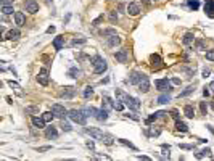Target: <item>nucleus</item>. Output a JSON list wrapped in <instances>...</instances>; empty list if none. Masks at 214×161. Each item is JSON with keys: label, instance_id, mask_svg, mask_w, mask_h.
<instances>
[{"label": "nucleus", "instance_id": "44", "mask_svg": "<svg viewBox=\"0 0 214 161\" xmlns=\"http://www.w3.org/2000/svg\"><path fill=\"white\" fill-rule=\"evenodd\" d=\"M113 34H116V31H114V29H106V31H101V36L103 37H105V36H113Z\"/></svg>", "mask_w": 214, "mask_h": 161}, {"label": "nucleus", "instance_id": "55", "mask_svg": "<svg viewBox=\"0 0 214 161\" xmlns=\"http://www.w3.org/2000/svg\"><path fill=\"white\" fill-rule=\"evenodd\" d=\"M171 82H172L174 85H179V84H180V79H177V77H174V79H171Z\"/></svg>", "mask_w": 214, "mask_h": 161}, {"label": "nucleus", "instance_id": "35", "mask_svg": "<svg viewBox=\"0 0 214 161\" xmlns=\"http://www.w3.org/2000/svg\"><path fill=\"white\" fill-rule=\"evenodd\" d=\"M93 93V87H90V85H87L84 89V99H89V97H92Z\"/></svg>", "mask_w": 214, "mask_h": 161}, {"label": "nucleus", "instance_id": "9", "mask_svg": "<svg viewBox=\"0 0 214 161\" xmlns=\"http://www.w3.org/2000/svg\"><path fill=\"white\" fill-rule=\"evenodd\" d=\"M114 58H116V61H119V63H126V61H127V58H129L127 50H126V49L118 50V52L114 53Z\"/></svg>", "mask_w": 214, "mask_h": 161}, {"label": "nucleus", "instance_id": "22", "mask_svg": "<svg viewBox=\"0 0 214 161\" xmlns=\"http://www.w3.org/2000/svg\"><path fill=\"white\" fill-rule=\"evenodd\" d=\"M15 23L18 26H24V15L21 11H15Z\"/></svg>", "mask_w": 214, "mask_h": 161}, {"label": "nucleus", "instance_id": "56", "mask_svg": "<svg viewBox=\"0 0 214 161\" xmlns=\"http://www.w3.org/2000/svg\"><path fill=\"white\" fill-rule=\"evenodd\" d=\"M87 147H89L90 150H93V147H95V145H93V142H92V140H89V142H87Z\"/></svg>", "mask_w": 214, "mask_h": 161}, {"label": "nucleus", "instance_id": "58", "mask_svg": "<svg viewBox=\"0 0 214 161\" xmlns=\"http://www.w3.org/2000/svg\"><path fill=\"white\" fill-rule=\"evenodd\" d=\"M209 87H204V90H203V95L204 97H209V90H208Z\"/></svg>", "mask_w": 214, "mask_h": 161}, {"label": "nucleus", "instance_id": "46", "mask_svg": "<svg viewBox=\"0 0 214 161\" xmlns=\"http://www.w3.org/2000/svg\"><path fill=\"white\" fill-rule=\"evenodd\" d=\"M61 129H63V131H65V132H69V131H71V129H73V127H71V126H69L68 123H65V121H63V123H61Z\"/></svg>", "mask_w": 214, "mask_h": 161}, {"label": "nucleus", "instance_id": "2", "mask_svg": "<svg viewBox=\"0 0 214 161\" xmlns=\"http://www.w3.org/2000/svg\"><path fill=\"white\" fill-rule=\"evenodd\" d=\"M92 66H93V71L97 73V74H103L106 71V68H108V63H106L105 58H101V57H93L92 58Z\"/></svg>", "mask_w": 214, "mask_h": 161}, {"label": "nucleus", "instance_id": "7", "mask_svg": "<svg viewBox=\"0 0 214 161\" xmlns=\"http://www.w3.org/2000/svg\"><path fill=\"white\" fill-rule=\"evenodd\" d=\"M92 115L97 118L98 121H106V119H108V110H105V108L95 110V108H92Z\"/></svg>", "mask_w": 214, "mask_h": 161}, {"label": "nucleus", "instance_id": "60", "mask_svg": "<svg viewBox=\"0 0 214 161\" xmlns=\"http://www.w3.org/2000/svg\"><path fill=\"white\" fill-rule=\"evenodd\" d=\"M209 89H211V92H214V81L211 82V84H209Z\"/></svg>", "mask_w": 214, "mask_h": 161}, {"label": "nucleus", "instance_id": "16", "mask_svg": "<svg viewBox=\"0 0 214 161\" xmlns=\"http://www.w3.org/2000/svg\"><path fill=\"white\" fill-rule=\"evenodd\" d=\"M19 36H21V32H19L18 29H11V31H8V32H5V29H3L2 39L3 40H5V39H18Z\"/></svg>", "mask_w": 214, "mask_h": 161}, {"label": "nucleus", "instance_id": "29", "mask_svg": "<svg viewBox=\"0 0 214 161\" xmlns=\"http://www.w3.org/2000/svg\"><path fill=\"white\" fill-rule=\"evenodd\" d=\"M85 42H87V39H85V37H76V39H73V40H71V45L76 47V45H82V44H85Z\"/></svg>", "mask_w": 214, "mask_h": 161}, {"label": "nucleus", "instance_id": "52", "mask_svg": "<svg viewBox=\"0 0 214 161\" xmlns=\"http://www.w3.org/2000/svg\"><path fill=\"white\" fill-rule=\"evenodd\" d=\"M2 5H13V0H2Z\"/></svg>", "mask_w": 214, "mask_h": 161}, {"label": "nucleus", "instance_id": "8", "mask_svg": "<svg viewBox=\"0 0 214 161\" xmlns=\"http://www.w3.org/2000/svg\"><path fill=\"white\" fill-rule=\"evenodd\" d=\"M24 8L26 11H29V13H37L39 11V3L34 2V0H27V2H24Z\"/></svg>", "mask_w": 214, "mask_h": 161}, {"label": "nucleus", "instance_id": "50", "mask_svg": "<svg viewBox=\"0 0 214 161\" xmlns=\"http://www.w3.org/2000/svg\"><path fill=\"white\" fill-rule=\"evenodd\" d=\"M101 19H103V15H101V16H98L97 19H93V23H92V26H98V23H100V21H101Z\"/></svg>", "mask_w": 214, "mask_h": 161}, {"label": "nucleus", "instance_id": "4", "mask_svg": "<svg viewBox=\"0 0 214 161\" xmlns=\"http://www.w3.org/2000/svg\"><path fill=\"white\" fill-rule=\"evenodd\" d=\"M154 85H156V89L161 90V92H171L172 90V82L168 81V79H158L154 82Z\"/></svg>", "mask_w": 214, "mask_h": 161}, {"label": "nucleus", "instance_id": "43", "mask_svg": "<svg viewBox=\"0 0 214 161\" xmlns=\"http://www.w3.org/2000/svg\"><path fill=\"white\" fill-rule=\"evenodd\" d=\"M196 50H200V52H203L204 50V40H196Z\"/></svg>", "mask_w": 214, "mask_h": 161}, {"label": "nucleus", "instance_id": "30", "mask_svg": "<svg viewBox=\"0 0 214 161\" xmlns=\"http://www.w3.org/2000/svg\"><path fill=\"white\" fill-rule=\"evenodd\" d=\"M42 118H43V121H45V123H50V121L55 118V113H53V111H47V113H43V115H42Z\"/></svg>", "mask_w": 214, "mask_h": 161}, {"label": "nucleus", "instance_id": "10", "mask_svg": "<svg viewBox=\"0 0 214 161\" xmlns=\"http://www.w3.org/2000/svg\"><path fill=\"white\" fill-rule=\"evenodd\" d=\"M204 13L209 18H214V0H204Z\"/></svg>", "mask_w": 214, "mask_h": 161}, {"label": "nucleus", "instance_id": "41", "mask_svg": "<svg viewBox=\"0 0 214 161\" xmlns=\"http://www.w3.org/2000/svg\"><path fill=\"white\" fill-rule=\"evenodd\" d=\"M200 110H201V115H206V113H208V105H206V101H201L200 103Z\"/></svg>", "mask_w": 214, "mask_h": 161}, {"label": "nucleus", "instance_id": "57", "mask_svg": "<svg viewBox=\"0 0 214 161\" xmlns=\"http://www.w3.org/2000/svg\"><path fill=\"white\" fill-rule=\"evenodd\" d=\"M47 32H49V34H53V32H55V26H50L49 29H47Z\"/></svg>", "mask_w": 214, "mask_h": 161}, {"label": "nucleus", "instance_id": "23", "mask_svg": "<svg viewBox=\"0 0 214 161\" xmlns=\"http://www.w3.org/2000/svg\"><path fill=\"white\" fill-rule=\"evenodd\" d=\"M32 124L35 126V127H39V129H43V127H45V121H43V118L32 116Z\"/></svg>", "mask_w": 214, "mask_h": 161}, {"label": "nucleus", "instance_id": "34", "mask_svg": "<svg viewBox=\"0 0 214 161\" xmlns=\"http://www.w3.org/2000/svg\"><path fill=\"white\" fill-rule=\"evenodd\" d=\"M187 3H188V7L192 10H198V8H200V0H188Z\"/></svg>", "mask_w": 214, "mask_h": 161}, {"label": "nucleus", "instance_id": "24", "mask_svg": "<svg viewBox=\"0 0 214 161\" xmlns=\"http://www.w3.org/2000/svg\"><path fill=\"white\" fill-rule=\"evenodd\" d=\"M193 40H195V36H193V32H187L182 39V42H184V45H190L193 44Z\"/></svg>", "mask_w": 214, "mask_h": 161}, {"label": "nucleus", "instance_id": "42", "mask_svg": "<svg viewBox=\"0 0 214 161\" xmlns=\"http://www.w3.org/2000/svg\"><path fill=\"white\" fill-rule=\"evenodd\" d=\"M161 134V129L160 127H151V131H150V135H154V137H158Z\"/></svg>", "mask_w": 214, "mask_h": 161}, {"label": "nucleus", "instance_id": "39", "mask_svg": "<svg viewBox=\"0 0 214 161\" xmlns=\"http://www.w3.org/2000/svg\"><path fill=\"white\" fill-rule=\"evenodd\" d=\"M26 113H29V115L39 113V107H26Z\"/></svg>", "mask_w": 214, "mask_h": 161}, {"label": "nucleus", "instance_id": "11", "mask_svg": "<svg viewBox=\"0 0 214 161\" xmlns=\"http://www.w3.org/2000/svg\"><path fill=\"white\" fill-rule=\"evenodd\" d=\"M143 77H146L145 74H142V73H138V71H134V73H130V76H129V82H130V84H138Z\"/></svg>", "mask_w": 214, "mask_h": 161}, {"label": "nucleus", "instance_id": "53", "mask_svg": "<svg viewBox=\"0 0 214 161\" xmlns=\"http://www.w3.org/2000/svg\"><path fill=\"white\" fill-rule=\"evenodd\" d=\"M171 115H172V118H176V121L179 119V115H177V110H172V111H171Z\"/></svg>", "mask_w": 214, "mask_h": 161}, {"label": "nucleus", "instance_id": "31", "mask_svg": "<svg viewBox=\"0 0 214 161\" xmlns=\"http://www.w3.org/2000/svg\"><path fill=\"white\" fill-rule=\"evenodd\" d=\"M113 137L111 135H108V134H103V137H101V142L105 143V145H113Z\"/></svg>", "mask_w": 214, "mask_h": 161}, {"label": "nucleus", "instance_id": "47", "mask_svg": "<svg viewBox=\"0 0 214 161\" xmlns=\"http://www.w3.org/2000/svg\"><path fill=\"white\" fill-rule=\"evenodd\" d=\"M206 58H208L209 61H214V50H208V52H206Z\"/></svg>", "mask_w": 214, "mask_h": 161}, {"label": "nucleus", "instance_id": "1", "mask_svg": "<svg viewBox=\"0 0 214 161\" xmlns=\"http://www.w3.org/2000/svg\"><path fill=\"white\" fill-rule=\"evenodd\" d=\"M116 99L121 100L122 103L126 105V107H129L130 110H134V111H137L138 108H140V101H138L137 99H134V97L127 95V93H124L122 90L116 89Z\"/></svg>", "mask_w": 214, "mask_h": 161}, {"label": "nucleus", "instance_id": "59", "mask_svg": "<svg viewBox=\"0 0 214 161\" xmlns=\"http://www.w3.org/2000/svg\"><path fill=\"white\" fill-rule=\"evenodd\" d=\"M137 158H138V160H145V161H148V160H150L148 156H142V155H140V156H137Z\"/></svg>", "mask_w": 214, "mask_h": 161}, {"label": "nucleus", "instance_id": "17", "mask_svg": "<svg viewBox=\"0 0 214 161\" xmlns=\"http://www.w3.org/2000/svg\"><path fill=\"white\" fill-rule=\"evenodd\" d=\"M138 90H140L142 93L148 92L150 90V82H148V77H143L140 82H138Z\"/></svg>", "mask_w": 214, "mask_h": 161}, {"label": "nucleus", "instance_id": "3", "mask_svg": "<svg viewBox=\"0 0 214 161\" xmlns=\"http://www.w3.org/2000/svg\"><path fill=\"white\" fill-rule=\"evenodd\" d=\"M68 116H69V119L74 121V123L82 124V126H84L85 121H87V115L82 111V110H71V111H68Z\"/></svg>", "mask_w": 214, "mask_h": 161}, {"label": "nucleus", "instance_id": "48", "mask_svg": "<svg viewBox=\"0 0 214 161\" xmlns=\"http://www.w3.org/2000/svg\"><path fill=\"white\" fill-rule=\"evenodd\" d=\"M49 150H51V147H50V145H45V147H39V148H37V151H39V153L49 151Z\"/></svg>", "mask_w": 214, "mask_h": 161}, {"label": "nucleus", "instance_id": "5", "mask_svg": "<svg viewBox=\"0 0 214 161\" xmlns=\"http://www.w3.org/2000/svg\"><path fill=\"white\" fill-rule=\"evenodd\" d=\"M51 111L55 113V116L57 118H65V116H68V111L65 110V107L60 103H53L51 105Z\"/></svg>", "mask_w": 214, "mask_h": 161}, {"label": "nucleus", "instance_id": "13", "mask_svg": "<svg viewBox=\"0 0 214 161\" xmlns=\"http://www.w3.org/2000/svg\"><path fill=\"white\" fill-rule=\"evenodd\" d=\"M150 65H151L153 69H158L161 65H163V60H161L160 55H151V57H150Z\"/></svg>", "mask_w": 214, "mask_h": 161}, {"label": "nucleus", "instance_id": "28", "mask_svg": "<svg viewBox=\"0 0 214 161\" xmlns=\"http://www.w3.org/2000/svg\"><path fill=\"white\" fill-rule=\"evenodd\" d=\"M192 92H195V85H188V87L185 89V90H182V92L179 93V99H180V97H187V95H190Z\"/></svg>", "mask_w": 214, "mask_h": 161}, {"label": "nucleus", "instance_id": "20", "mask_svg": "<svg viewBox=\"0 0 214 161\" xmlns=\"http://www.w3.org/2000/svg\"><path fill=\"white\" fill-rule=\"evenodd\" d=\"M106 44H108L110 47H116L121 44V37H118L116 34H113V36H110L108 39H106Z\"/></svg>", "mask_w": 214, "mask_h": 161}, {"label": "nucleus", "instance_id": "26", "mask_svg": "<svg viewBox=\"0 0 214 161\" xmlns=\"http://www.w3.org/2000/svg\"><path fill=\"white\" fill-rule=\"evenodd\" d=\"M156 101H158L160 105H166L168 101H171V95H169V92H168V93H163V95H160Z\"/></svg>", "mask_w": 214, "mask_h": 161}, {"label": "nucleus", "instance_id": "37", "mask_svg": "<svg viewBox=\"0 0 214 161\" xmlns=\"http://www.w3.org/2000/svg\"><path fill=\"white\" fill-rule=\"evenodd\" d=\"M119 142H121L122 145H127L129 148H132V150H137V147H135V145H134V143H130L129 140H126V139H119Z\"/></svg>", "mask_w": 214, "mask_h": 161}, {"label": "nucleus", "instance_id": "40", "mask_svg": "<svg viewBox=\"0 0 214 161\" xmlns=\"http://www.w3.org/2000/svg\"><path fill=\"white\" fill-rule=\"evenodd\" d=\"M8 84L11 85V87H13L15 90H16V92L19 93V95H21V87H19V84H16V82H13V81H8Z\"/></svg>", "mask_w": 214, "mask_h": 161}, {"label": "nucleus", "instance_id": "27", "mask_svg": "<svg viewBox=\"0 0 214 161\" xmlns=\"http://www.w3.org/2000/svg\"><path fill=\"white\" fill-rule=\"evenodd\" d=\"M176 129H177V131H180V132H187L188 131V126L185 124V123H182L180 119H177L176 121Z\"/></svg>", "mask_w": 214, "mask_h": 161}, {"label": "nucleus", "instance_id": "14", "mask_svg": "<svg viewBox=\"0 0 214 161\" xmlns=\"http://www.w3.org/2000/svg\"><path fill=\"white\" fill-rule=\"evenodd\" d=\"M126 13L130 15V16H138V13H140V7H138L137 3H129Z\"/></svg>", "mask_w": 214, "mask_h": 161}, {"label": "nucleus", "instance_id": "62", "mask_svg": "<svg viewBox=\"0 0 214 161\" xmlns=\"http://www.w3.org/2000/svg\"><path fill=\"white\" fill-rule=\"evenodd\" d=\"M211 107H213V110H214V103H211Z\"/></svg>", "mask_w": 214, "mask_h": 161}, {"label": "nucleus", "instance_id": "51", "mask_svg": "<svg viewBox=\"0 0 214 161\" xmlns=\"http://www.w3.org/2000/svg\"><path fill=\"white\" fill-rule=\"evenodd\" d=\"M209 74H211V71H209V68H204V69H203V77H208Z\"/></svg>", "mask_w": 214, "mask_h": 161}, {"label": "nucleus", "instance_id": "6", "mask_svg": "<svg viewBox=\"0 0 214 161\" xmlns=\"http://www.w3.org/2000/svg\"><path fill=\"white\" fill-rule=\"evenodd\" d=\"M37 82H39V84H42V85H47V84H49V69H47V68H42L40 71H39V74H37Z\"/></svg>", "mask_w": 214, "mask_h": 161}, {"label": "nucleus", "instance_id": "45", "mask_svg": "<svg viewBox=\"0 0 214 161\" xmlns=\"http://www.w3.org/2000/svg\"><path fill=\"white\" fill-rule=\"evenodd\" d=\"M110 21H111V23H116L118 21V13H116V11H110Z\"/></svg>", "mask_w": 214, "mask_h": 161}, {"label": "nucleus", "instance_id": "61", "mask_svg": "<svg viewBox=\"0 0 214 161\" xmlns=\"http://www.w3.org/2000/svg\"><path fill=\"white\" fill-rule=\"evenodd\" d=\"M208 129H209V131H211L213 134H214V127H213V126H208Z\"/></svg>", "mask_w": 214, "mask_h": 161}, {"label": "nucleus", "instance_id": "33", "mask_svg": "<svg viewBox=\"0 0 214 161\" xmlns=\"http://www.w3.org/2000/svg\"><path fill=\"white\" fill-rule=\"evenodd\" d=\"M204 156H211V150L209 148H203L200 153H196V158H204Z\"/></svg>", "mask_w": 214, "mask_h": 161}, {"label": "nucleus", "instance_id": "15", "mask_svg": "<svg viewBox=\"0 0 214 161\" xmlns=\"http://www.w3.org/2000/svg\"><path fill=\"white\" fill-rule=\"evenodd\" d=\"M85 132L89 135L95 137V139H100V140H101V137H103V132L100 131V129H97V127H85Z\"/></svg>", "mask_w": 214, "mask_h": 161}, {"label": "nucleus", "instance_id": "12", "mask_svg": "<svg viewBox=\"0 0 214 161\" xmlns=\"http://www.w3.org/2000/svg\"><path fill=\"white\" fill-rule=\"evenodd\" d=\"M60 95L65 97V99H73V97L76 95V89L71 87V85H69V87H63V90L60 92Z\"/></svg>", "mask_w": 214, "mask_h": 161}, {"label": "nucleus", "instance_id": "25", "mask_svg": "<svg viewBox=\"0 0 214 161\" xmlns=\"http://www.w3.org/2000/svg\"><path fill=\"white\" fill-rule=\"evenodd\" d=\"M184 115L187 118H193L195 116V108H193L192 105H185L184 107Z\"/></svg>", "mask_w": 214, "mask_h": 161}, {"label": "nucleus", "instance_id": "32", "mask_svg": "<svg viewBox=\"0 0 214 161\" xmlns=\"http://www.w3.org/2000/svg\"><path fill=\"white\" fill-rule=\"evenodd\" d=\"M13 5H2V13L3 15H11L13 13Z\"/></svg>", "mask_w": 214, "mask_h": 161}, {"label": "nucleus", "instance_id": "19", "mask_svg": "<svg viewBox=\"0 0 214 161\" xmlns=\"http://www.w3.org/2000/svg\"><path fill=\"white\" fill-rule=\"evenodd\" d=\"M45 135H47V139H57L58 131L53 127V126H49V127H45Z\"/></svg>", "mask_w": 214, "mask_h": 161}, {"label": "nucleus", "instance_id": "49", "mask_svg": "<svg viewBox=\"0 0 214 161\" xmlns=\"http://www.w3.org/2000/svg\"><path fill=\"white\" fill-rule=\"evenodd\" d=\"M156 119H158V115H156V113H153V115H151V116H150V118H148V119H146V123H148V124H150V123H153V121H156Z\"/></svg>", "mask_w": 214, "mask_h": 161}, {"label": "nucleus", "instance_id": "18", "mask_svg": "<svg viewBox=\"0 0 214 161\" xmlns=\"http://www.w3.org/2000/svg\"><path fill=\"white\" fill-rule=\"evenodd\" d=\"M53 47L55 50H63V47H65V37L63 36H58L53 39Z\"/></svg>", "mask_w": 214, "mask_h": 161}, {"label": "nucleus", "instance_id": "38", "mask_svg": "<svg viewBox=\"0 0 214 161\" xmlns=\"http://www.w3.org/2000/svg\"><path fill=\"white\" fill-rule=\"evenodd\" d=\"M114 108H116L118 111H122V110H124V103H122L121 100H116L114 101Z\"/></svg>", "mask_w": 214, "mask_h": 161}, {"label": "nucleus", "instance_id": "21", "mask_svg": "<svg viewBox=\"0 0 214 161\" xmlns=\"http://www.w3.org/2000/svg\"><path fill=\"white\" fill-rule=\"evenodd\" d=\"M101 108H105V110H113L114 108V103L111 101V99L110 97H103V101H101Z\"/></svg>", "mask_w": 214, "mask_h": 161}, {"label": "nucleus", "instance_id": "36", "mask_svg": "<svg viewBox=\"0 0 214 161\" xmlns=\"http://www.w3.org/2000/svg\"><path fill=\"white\" fill-rule=\"evenodd\" d=\"M68 74H69L71 77H79V76H81V71H79L77 68H71Z\"/></svg>", "mask_w": 214, "mask_h": 161}, {"label": "nucleus", "instance_id": "54", "mask_svg": "<svg viewBox=\"0 0 214 161\" xmlns=\"http://www.w3.org/2000/svg\"><path fill=\"white\" fill-rule=\"evenodd\" d=\"M180 148H184V150H192L193 147H192V145H184V143H182V145H180Z\"/></svg>", "mask_w": 214, "mask_h": 161}]
</instances>
